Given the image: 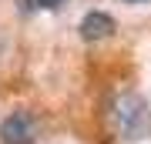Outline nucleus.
<instances>
[{
    "instance_id": "f257e3e1",
    "label": "nucleus",
    "mask_w": 151,
    "mask_h": 144,
    "mask_svg": "<svg viewBox=\"0 0 151 144\" xmlns=\"http://www.w3.org/2000/svg\"><path fill=\"white\" fill-rule=\"evenodd\" d=\"M111 117H114V128H118V134L124 141H138L151 131V111L138 94H121L114 101Z\"/></svg>"
},
{
    "instance_id": "f03ea898",
    "label": "nucleus",
    "mask_w": 151,
    "mask_h": 144,
    "mask_svg": "<svg viewBox=\"0 0 151 144\" xmlns=\"http://www.w3.org/2000/svg\"><path fill=\"white\" fill-rule=\"evenodd\" d=\"M40 134V121L34 111H10L0 124V144H34Z\"/></svg>"
},
{
    "instance_id": "7ed1b4c3",
    "label": "nucleus",
    "mask_w": 151,
    "mask_h": 144,
    "mask_svg": "<svg viewBox=\"0 0 151 144\" xmlns=\"http://www.w3.org/2000/svg\"><path fill=\"white\" fill-rule=\"evenodd\" d=\"M114 17L111 14H101V10H91V14H84L81 17V24H77V30H81V37L84 40H104V37H111L114 34Z\"/></svg>"
},
{
    "instance_id": "20e7f679",
    "label": "nucleus",
    "mask_w": 151,
    "mask_h": 144,
    "mask_svg": "<svg viewBox=\"0 0 151 144\" xmlns=\"http://www.w3.org/2000/svg\"><path fill=\"white\" fill-rule=\"evenodd\" d=\"M67 0H24V7L27 10H57V7H64Z\"/></svg>"
},
{
    "instance_id": "39448f33",
    "label": "nucleus",
    "mask_w": 151,
    "mask_h": 144,
    "mask_svg": "<svg viewBox=\"0 0 151 144\" xmlns=\"http://www.w3.org/2000/svg\"><path fill=\"white\" fill-rule=\"evenodd\" d=\"M128 4H145V0H128Z\"/></svg>"
}]
</instances>
